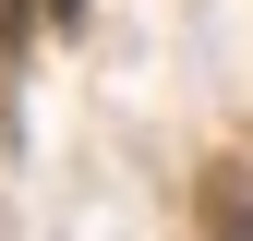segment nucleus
Returning a JSON list of instances; mask_svg holds the SVG:
<instances>
[{
    "mask_svg": "<svg viewBox=\"0 0 253 241\" xmlns=\"http://www.w3.org/2000/svg\"><path fill=\"white\" fill-rule=\"evenodd\" d=\"M48 12H60V24H73V12H84V0H48Z\"/></svg>",
    "mask_w": 253,
    "mask_h": 241,
    "instance_id": "obj_1",
    "label": "nucleus"
},
{
    "mask_svg": "<svg viewBox=\"0 0 253 241\" xmlns=\"http://www.w3.org/2000/svg\"><path fill=\"white\" fill-rule=\"evenodd\" d=\"M229 241H241V229H229Z\"/></svg>",
    "mask_w": 253,
    "mask_h": 241,
    "instance_id": "obj_2",
    "label": "nucleus"
}]
</instances>
